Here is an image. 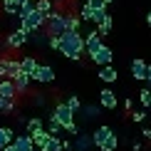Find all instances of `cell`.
I'll use <instances>...</instances> for the list:
<instances>
[{
  "mask_svg": "<svg viewBox=\"0 0 151 151\" xmlns=\"http://www.w3.org/2000/svg\"><path fill=\"white\" fill-rule=\"evenodd\" d=\"M60 55L72 62H79L82 55H87L84 47V35L82 32H65L60 37Z\"/></svg>",
  "mask_w": 151,
  "mask_h": 151,
  "instance_id": "1",
  "label": "cell"
},
{
  "mask_svg": "<svg viewBox=\"0 0 151 151\" xmlns=\"http://www.w3.org/2000/svg\"><path fill=\"white\" fill-rule=\"evenodd\" d=\"M45 32H47L50 37H62V35L67 32V10H65V8H57L52 15L47 17Z\"/></svg>",
  "mask_w": 151,
  "mask_h": 151,
  "instance_id": "2",
  "label": "cell"
},
{
  "mask_svg": "<svg viewBox=\"0 0 151 151\" xmlns=\"http://www.w3.org/2000/svg\"><path fill=\"white\" fill-rule=\"evenodd\" d=\"M74 116H77V114H74V111H72L65 102H57V104H55V109H52V114H50V119H52V122H57L65 131L77 124V122H74Z\"/></svg>",
  "mask_w": 151,
  "mask_h": 151,
  "instance_id": "3",
  "label": "cell"
},
{
  "mask_svg": "<svg viewBox=\"0 0 151 151\" xmlns=\"http://www.w3.org/2000/svg\"><path fill=\"white\" fill-rule=\"evenodd\" d=\"M30 42V35L25 32V30H12V32H8V35H3V50L8 55H12V52H17L20 47H25Z\"/></svg>",
  "mask_w": 151,
  "mask_h": 151,
  "instance_id": "4",
  "label": "cell"
},
{
  "mask_svg": "<svg viewBox=\"0 0 151 151\" xmlns=\"http://www.w3.org/2000/svg\"><path fill=\"white\" fill-rule=\"evenodd\" d=\"M20 60L12 57V55H0V79H15L20 74Z\"/></svg>",
  "mask_w": 151,
  "mask_h": 151,
  "instance_id": "5",
  "label": "cell"
},
{
  "mask_svg": "<svg viewBox=\"0 0 151 151\" xmlns=\"http://www.w3.org/2000/svg\"><path fill=\"white\" fill-rule=\"evenodd\" d=\"M84 47H87V55H89V57H94V55H97L99 50L104 47V37L99 35V30H97V27L89 30V32L84 35Z\"/></svg>",
  "mask_w": 151,
  "mask_h": 151,
  "instance_id": "6",
  "label": "cell"
},
{
  "mask_svg": "<svg viewBox=\"0 0 151 151\" xmlns=\"http://www.w3.org/2000/svg\"><path fill=\"white\" fill-rule=\"evenodd\" d=\"M111 136H114V129H111L109 124H102V127H97V129L92 131V141H94V146H97V149H102Z\"/></svg>",
  "mask_w": 151,
  "mask_h": 151,
  "instance_id": "7",
  "label": "cell"
},
{
  "mask_svg": "<svg viewBox=\"0 0 151 151\" xmlns=\"http://www.w3.org/2000/svg\"><path fill=\"white\" fill-rule=\"evenodd\" d=\"M99 106H102V109H109V111H114L116 106H119L116 92H114V89H109V87H104V89L99 92Z\"/></svg>",
  "mask_w": 151,
  "mask_h": 151,
  "instance_id": "8",
  "label": "cell"
},
{
  "mask_svg": "<svg viewBox=\"0 0 151 151\" xmlns=\"http://www.w3.org/2000/svg\"><path fill=\"white\" fill-rule=\"evenodd\" d=\"M32 82H35V84H52V82H55V70L50 65H40L37 72L32 74Z\"/></svg>",
  "mask_w": 151,
  "mask_h": 151,
  "instance_id": "9",
  "label": "cell"
},
{
  "mask_svg": "<svg viewBox=\"0 0 151 151\" xmlns=\"http://www.w3.org/2000/svg\"><path fill=\"white\" fill-rule=\"evenodd\" d=\"M146 74H149V62H144L141 57H134L131 60V77L136 82H146Z\"/></svg>",
  "mask_w": 151,
  "mask_h": 151,
  "instance_id": "10",
  "label": "cell"
},
{
  "mask_svg": "<svg viewBox=\"0 0 151 151\" xmlns=\"http://www.w3.org/2000/svg\"><path fill=\"white\" fill-rule=\"evenodd\" d=\"M89 60H92L97 67H109L111 62H114V52H111V47H109V45H104V47L99 50L94 57H89Z\"/></svg>",
  "mask_w": 151,
  "mask_h": 151,
  "instance_id": "11",
  "label": "cell"
},
{
  "mask_svg": "<svg viewBox=\"0 0 151 151\" xmlns=\"http://www.w3.org/2000/svg\"><path fill=\"white\" fill-rule=\"evenodd\" d=\"M97 77L102 79L104 84H114V82L119 79V72H116V67H114V65H109V67H99Z\"/></svg>",
  "mask_w": 151,
  "mask_h": 151,
  "instance_id": "12",
  "label": "cell"
},
{
  "mask_svg": "<svg viewBox=\"0 0 151 151\" xmlns=\"http://www.w3.org/2000/svg\"><path fill=\"white\" fill-rule=\"evenodd\" d=\"M0 97H3V99H17V97H20L12 79H3V82H0Z\"/></svg>",
  "mask_w": 151,
  "mask_h": 151,
  "instance_id": "13",
  "label": "cell"
},
{
  "mask_svg": "<svg viewBox=\"0 0 151 151\" xmlns=\"http://www.w3.org/2000/svg\"><path fill=\"white\" fill-rule=\"evenodd\" d=\"M37 67H40V62H37L32 55H25V57L20 60V70H22V74H27V77H32V74L37 72Z\"/></svg>",
  "mask_w": 151,
  "mask_h": 151,
  "instance_id": "14",
  "label": "cell"
},
{
  "mask_svg": "<svg viewBox=\"0 0 151 151\" xmlns=\"http://www.w3.org/2000/svg\"><path fill=\"white\" fill-rule=\"evenodd\" d=\"M12 146L17 151H35V144H32V136L30 134H17L15 141H12Z\"/></svg>",
  "mask_w": 151,
  "mask_h": 151,
  "instance_id": "15",
  "label": "cell"
},
{
  "mask_svg": "<svg viewBox=\"0 0 151 151\" xmlns=\"http://www.w3.org/2000/svg\"><path fill=\"white\" fill-rule=\"evenodd\" d=\"M74 151H89L94 146V141H92V134H79V136H74Z\"/></svg>",
  "mask_w": 151,
  "mask_h": 151,
  "instance_id": "16",
  "label": "cell"
},
{
  "mask_svg": "<svg viewBox=\"0 0 151 151\" xmlns=\"http://www.w3.org/2000/svg\"><path fill=\"white\" fill-rule=\"evenodd\" d=\"M79 114H82V119H84V122H94V119L102 114V106H99V104H84Z\"/></svg>",
  "mask_w": 151,
  "mask_h": 151,
  "instance_id": "17",
  "label": "cell"
},
{
  "mask_svg": "<svg viewBox=\"0 0 151 151\" xmlns=\"http://www.w3.org/2000/svg\"><path fill=\"white\" fill-rule=\"evenodd\" d=\"M15 129L12 127H0V151H3L5 146H10L12 141H15Z\"/></svg>",
  "mask_w": 151,
  "mask_h": 151,
  "instance_id": "18",
  "label": "cell"
},
{
  "mask_svg": "<svg viewBox=\"0 0 151 151\" xmlns=\"http://www.w3.org/2000/svg\"><path fill=\"white\" fill-rule=\"evenodd\" d=\"M12 82H15V87H17V94H27L30 92V84H32V77H27V74L20 72Z\"/></svg>",
  "mask_w": 151,
  "mask_h": 151,
  "instance_id": "19",
  "label": "cell"
},
{
  "mask_svg": "<svg viewBox=\"0 0 151 151\" xmlns=\"http://www.w3.org/2000/svg\"><path fill=\"white\" fill-rule=\"evenodd\" d=\"M30 136H32V144H35V149H40V151L47 146V141H50V139H52L47 129H42V131H35V134H30Z\"/></svg>",
  "mask_w": 151,
  "mask_h": 151,
  "instance_id": "20",
  "label": "cell"
},
{
  "mask_svg": "<svg viewBox=\"0 0 151 151\" xmlns=\"http://www.w3.org/2000/svg\"><path fill=\"white\" fill-rule=\"evenodd\" d=\"M0 10H3L5 15H10V17L20 15V5H17V0H3V3H0Z\"/></svg>",
  "mask_w": 151,
  "mask_h": 151,
  "instance_id": "21",
  "label": "cell"
},
{
  "mask_svg": "<svg viewBox=\"0 0 151 151\" xmlns=\"http://www.w3.org/2000/svg\"><path fill=\"white\" fill-rule=\"evenodd\" d=\"M42 129H47V127L40 116H30L27 124H25V134H35V131H42Z\"/></svg>",
  "mask_w": 151,
  "mask_h": 151,
  "instance_id": "22",
  "label": "cell"
},
{
  "mask_svg": "<svg viewBox=\"0 0 151 151\" xmlns=\"http://www.w3.org/2000/svg\"><path fill=\"white\" fill-rule=\"evenodd\" d=\"M82 27V20L77 12H67V32H79Z\"/></svg>",
  "mask_w": 151,
  "mask_h": 151,
  "instance_id": "23",
  "label": "cell"
},
{
  "mask_svg": "<svg viewBox=\"0 0 151 151\" xmlns=\"http://www.w3.org/2000/svg\"><path fill=\"white\" fill-rule=\"evenodd\" d=\"M17 109V99H3L0 97V114H12V111Z\"/></svg>",
  "mask_w": 151,
  "mask_h": 151,
  "instance_id": "24",
  "label": "cell"
},
{
  "mask_svg": "<svg viewBox=\"0 0 151 151\" xmlns=\"http://www.w3.org/2000/svg\"><path fill=\"white\" fill-rule=\"evenodd\" d=\"M37 10H40L45 17H50L55 10H57V5H55L52 0H37Z\"/></svg>",
  "mask_w": 151,
  "mask_h": 151,
  "instance_id": "25",
  "label": "cell"
},
{
  "mask_svg": "<svg viewBox=\"0 0 151 151\" xmlns=\"http://www.w3.org/2000/svg\"><path fill=\"white\" fill-rule=\"evenodd\" d=\"M111 27H114V17H111V15H106L104 20L97 25V30H99V35H102V37L109 35V32H111Z\"/></svg>",
  "mask_w": 151,
  "mask_h": 151,
  "instance_id": "26",
  "label": "cell"
},
{
  "mask_svg": "<svg viewBox=\"0 0 151 151\" xmlns=\"http://www.w3.org/2000/svg\"><path fill=\"white\" fill-rule=\"evenodd\" d=\"M65 104L70 106V109L74 111V114H79V111H82V106H84V104H82V99L77 97V94H70V97L65 99Z\"/></svg>",
  "mask_w": 151,
  "mask_h": 151,
  "instance_id": "27",
  "label": "cell"
},
{
  "mask_svg": "<svg viewBox=\"0 0 151 151\" xmlns=\"http://www.w3.org/2000/svg\"><path fill=\"white\" fill-rule=\"evenodd\" d=\"M47 40H50V35L45 32V30H40V32H32V35H30V42H32V45H37V47L47 45Z\"/></svg>",
  "mask_w": 151,
  "mask_h": 151,
  "instance_id": "28",
  "label": "cell"
},
{
  "mask_svg": "<svg viewBox=\"0 0 151 151\" xmlns=\"http://www.w3.org/2000/svg\"><path fill=\"white\" fill-rule=\"evenodd\" d=\"M77 15H79V20H82V22H94V10H92L87 3L79 8V12H77Z\"/></svg>",
  "mask_w": 151,
  "mask_h": 151,
  "instance_id": "29",
  "label": "cell"
},
{
  "mask_svg": "<svg viewBox=\"0 0 151 151\" xmlns=\"http://www.w3.org/2000/svg\"><path fill=\"white\" fill-rule=\"evenodd\" d=\"M139 102H141V109H151V89L149 87H144L139 92Z\"/></svg>",
  "mask_w": 151,
  "mask_h": 151,
  "instance_id": "30",
  "label": "cell"
},
{
  "mask_svg": "<svg viewBox=\"0 0 151 151\" xmlns=\"http://www.w3.org/2000/svg\"><path fill=\"white\" fill-rule=\"evenodd\" d=\"M84 3L89 5V8H92L94 12H109V10H106V8H109V5H106L104 0H84Z\"/></svg>",
  "mask_w": 151,
  "mask_h": 151,
  "instance_id": "31",
  "label": "cell"
},
{
  "mask_svg": "<svg viewBox=\"0 0 151 151\" xmlns=\"http://www.w3.org/2000/svg\"><path fill=\"white\" fill-rule=\"evenodd\" d=\"M42 151H65V146H62V139H57V136H52V139L47 141V146Z\"/></svg>",
  "mask_w": 151,
  "mask_h": 151,
  "instance_id": "32",
  "label": "cell"
},
{
  "mask_svg": "<svg viewBox=\"0 0 151 151\" xmlns=\"http://www.w3.org/2000/svg\"><path fill=\"white\" fill-rule=\"evenodd\" d=\"M146 116H149V114H146V109H134V111L129 114V119H131L134 124H141V122H144Z\"/></svg>",
  "mask_w": 151,
  "mask_h": 151,
  "instance_id": "33",
  "label": "cell"
},
{
  "mask_svg": "<svg viewBox=\"0 0 151 151\" xmlns=\"http://www.w3.org/2000/svg\"><path fill=\"white\" fill-rule=\"evenodd\" d=\"M47 131H50V136H57V139H60V134H62L65 129H62L57 122H52V119H50V122H47Z\"/></svg>",
  "mask_w": 151,
  "mask_h": 151,
  "instance_id": "34",
  "label": "cell"
},
{
  "mask_svg": "<svg viewBox=\"0 0 151 151\" xmlns=\"http://www.w3.org/2000/svg\"><path fill=\"white\" fill-rule=\"evenodd\" d=\"M116 146H119V136L114 134V136H111V139L106 141V144H104V146L99 149V151H116Z\"/></svg>",
  "mask_w": 151,
  "mask_h": 151,
  "instance_id": "35",
  "label": "cell"
},
{
  "mask_svg": "<svg viewBox=\"0 0 151 151\" xmlns=\"http://www.w3.org/2000/svg\"><path fill=\"white\" fill-rule=\"evenodd\" d=\"M45 102H47V99H45V94H42V92H35L32 104H35V106H45Z\"/></svg>",
  "mask_w": 151,
  "mask_h": 151,
  "instance_id": "36",
  "label": "cell"
},
{
  "mask_svg": "<svg viewBox=\"0 0 151 151\" xmlns=\"http://www.w3.org/2000/svg\"><path fill=\"white\" fill-rule=\"evenodd\" d=\"M47 47L55 50V52H60V37H50V40H47Z\"/></svg>",
  "mask_w": 151,
  "mask_h": 151,
  "instance_id": "37",
  "label": "cell"
},
{
  "mask_svg": "<svg viewBox=\"0 0 151 151\" xmlns=\"http://www.w3.org/2000/svg\"><path fill=\"white\" fill-rule=\"evenodd\" d=\"M124 109L131 114V111H134V102H131V99H124Z\"/></svg>",
  "mask_w": 151,
  "mask_h": 151,
  "instance_id": "38",
  "label": "cell"
},
{
  "mask_svg": "<svg viewBox=\"0 0 151 151\" xmlns=\"http://www.w3.org/2000/svg\"><path fill=\"white\" fill-rule=\"evenodd\" d=\"M131 149H134V151H141L144 144H141V141H134V144H131Z\"/></svg>",
  "mask_w": 151,
  "mask_h": 151,
  "instance_id": "39",
  "label": "cell"
},
{
  "mask_svg": "<svg viewBox=\"0 0 151 151\" xmlns=\"http://www.w3.org/2000/svg\"><path fill=\"white\" fill-rule=\"evenodd\" d=\"M141 134H144V139L151 141V129H141Z\"/></svg>",
  "mask_w": 151,
  "mask_h": 151,
  "instance_id": "40",
  "label": "cell"
},
{
  "mask_svg": "<svg viewBox=\"0 0 151 151\" xmlns=\"http://www.w3.org/2000/svg\"><path fill=\"white\" fill-rule=\"evenodd\" d=\"M146 84H149V89H151V65H149V74H146Z\"/></svg>",
  "mask_w": 151,
  "mask_h": 151,
  "instance_id": "41",
  "label": "cell"
},
{
  "mask_svg": "<svg viewBox=\"0 0 151 151\" xmlns=\"http://www.w3.org/2000/svg\"><path fill=\"white\" fill-rule=\"evenodd\" d=\"M52 3H55V5H57V8H62V5H65V3H67V0H52Z\"/></svg>",
  "mask_w": 151,
  "mask_h": 151,
  "instance_id": "42",
  "label": "cell"
},
{
  "mask_svg": "<svg viewBox=\"0 0 151 151\" xmlns=\"http://www.w3.org/2000/svg\"><path fill=\"white\" fill-rule=\"evenodd\" d=\"M146 25H149V27H151V10L146 12Z\"/></svg>",
  "mask_w": 151,
  "mask_h": 151,
  "instance_id": "43",
  "label": "cell"
},
{
  "mask_svg": "<svg viewBox=\"0 0 151 151\" xmlns=\"http://www.w3.org/2000/svg\"><path fill=\"white\" fill-rule=\"evenodd\" d=\"M3 151H17V149H15V146H12V144H10V146H5Z\"/></svg>",
  "mask_w": 151,
  "mask_h": 151,
  "instance_id": "44",
  "label": "cell"
},
{
  "mask_svg": "<svg viewBox=\"0 0 151 151\" xmlns=\"http://www.w3.org/2000/svg\"><path fill=\"white\" fill-rule=\"evenodd\" d=\"M104 3H106V5H111V3H116V0H104Z\"/></svg>",
  "mask_w": 151,
  "mask_h": 151,
  "instance_id": "45",
  "label": "cell"
},
{
  "mask_svg": "<svg viewBox=\"0 0 151 151\" xmlns=\"http://www.w3.org/2000/svg\"><path fill=\"white\" fill-rule=\"evenodd\" d=\"M0 82H3V79H0Z\"/></svg>",
  "mask_w": 151,
  "mask_h": 151,
  "instance_id": "46",
  "label": "cell"
}]
</instances>
